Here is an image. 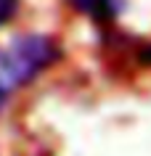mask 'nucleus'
Wrapping results in <instances>:
<instances>
[{"instance_id":"7ed1b4c3","label":"nucleus","mask_w":151,"mask_h":156,"mask_svg":"<svg viewBox=\"0 0 151 156\" xmlns=\"http://www.w3.org/2000/svg\"><path fill=\"white\" fill-rule=\"evenodd\" d=\"M16 5H19V0H0V27L8 24L11 19H13Z\"/></svg>"},{"instance_id":"f03ea898","label":"nucleus","mask_w":151,"mask_h":156,"mask_svg":"<svg viewBox=\"0 0 151 156\" xmlns=\"http://www.w3.org/2000/svg\"><path fill=\"white\" fill-rule=\"evenodd\" d=\"M72 5L88 13L90 19H95L98 24H106V21H114L119 16L122 0H72Z\"/></svg>"},{"instance_id":"39448f33","label":"nucleus","mask_w":151,"mask_h":156,"mask_svg":"<svg viewBox=\"0 0 151 156\" xmlns=\"http://www.w3.org/2000/svg\"><path fill=\"white\" fill-rule=\"evenodd\" d=\"M3 101H5V90H3V85H0V106H3Z\"/></svg>"},{"instance_id":"20e7f679","label":"nucleus","mask_w":151,"mask_h":156,"mask_svg":"<svg viewBox=\"0 0 151 156\" xmlns=\"http://www.w3.org/2000/svg\"><path fill=\"white\" fill-rule=\"evenodd\" d=\"M138 61H141V64H146V66H151V45H146V48L138 50Z\"/></svg>"},{"instance_id":"f257e3e1","label":"nucleus","mask_w":151,"mask_h":156,"mask_svg":"<svg viewBox=\"0 0 151 156\" xmlns=\"http://www.w3.org/2000/svg\"><path fill=\"white\" fill-rule=\"evenodd\" d=\"M59 58L61 48L48 34H24L11 45V50L0 53V74L13 85H27Z\"/></svg>"}]
</instances>
